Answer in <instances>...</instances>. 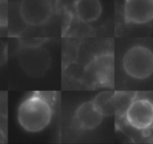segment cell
<instances>
[{
  "instance_id": "12",
  "label": "cell",
  "mask_w": 153,
  "mask_h": 144,
  "mask_svg": "<svg viewBox=\"0 0 153 144\" xmlns=\"http://www.w3.org/2000/svg\"><path fill=\"white\" fill-rule=\"evenodd\" d=\"M8 59V48L7 44L4 41L0 40V67L7 62Z\"/></svg>"
},
{
  "instance_id": "11",
  "label": "cell",
  "mask_w": 153,
  "mask_h": 144,
  "mask_svg": "<svg viewBox=\"0 0 153 144\" xmlns=\"http://www.w3.org/2000/svg\"><path fill=\"white\" fill-rule=\"evenodd\" d=\"M8 25V0H0V27L5 28Z\"/></svg>"
},
{
  "instance_id": "9",
  "label": "cell",
  "mask_w": 153,
  "mask_h": 144,
  "mask_svg": "<svg viewBox=\"0 0 153 144\" xmlns=\"http://www.w3.org/2000/svg\"><path fill=\"white\" fill-rule=\"evenodd\" d=\"M73 10L81 22L93 23L101 17L103 7L100 0H77Z\"/></svg>"
},
{
  "instance_id": "13",
  "label": "cell",
  "mask_w": 153,
  "mask_h": 144,
  "mask_svg": "<svg viewBox=\"0 0 153 144\" xmlns=\"http://www.w3.org/2000/svg\"><path fill=\"white\" fill-rule=\"evenodd\" d=\"M6 142V137L5 134L2 132V130L0 128V143H5Z\"/></svg>"
},
{
  "instance_id": "7",
  "label": "cell",
  "mask_w": 153,
  "mask_h": 144,
  "mask_svg": "<svg viewBox=\"0 0 153 144\" xmlns=\"http://www.w3.org/2000/svg\"><path fill=\"white\" fill-rule=\"evenodd\" d=\"M92 73L95 81L102 87H113L115 77V57L111 51L98 54L92 62Z\"/></svg>"
},
{
  "instance_id": "8",
  "label": "cell",
  "mask_w": 153,
  "mask_h": 144,
  "mask_svg": "<svg viewBox=\"0 0 153 144\" xmlns=\"http://www.w3.org/2000/svg\"><path fill=\"white\" fill-rule=\"evenodd\" d=\"M103 118L104 116L95 106L94 101L90 100L82 102L77 108L73 118V122L74 125L79 130L92 131L100 125Z\"/></svg>"
},
{
  "instance_id": "2",
  "label": "cell",
  "mask_w": 153,
  "mask_h": 144,
  "mask_svg": "<svg viewBox=\"0 0 153 144\" xmlns=\"http://www.w3.org/2000/svg\"><path fill=\"white\" fill-rule=\"evenodd\" d=\"M125 74L135 81H145L153 74V50L146 45L137 44L125 51L122 59Z\"/></svg>"
},
{
  "instance_id": "4",
  "label": "cell",
  "mask_w": 153,
  "mask_h": 144,
  "mask_svg": "<svg viewBox=\"0 0 153 144\" xmlns=\"http://www.w3.org/2000/svg\"><path fill=\"white\" fill-rule=\"evenodd\" d=\"M124 120L135 131L145 132L153 126V101L146 97H137L123 114Z\"/></svg>"
},
{
  "instance_id": "5",
  "label": "cell",
  "mask_w": 153,
  "mask_h": 144,
  "mask_svg": "<svg viewBox=\"0 0 153 144\" xmlns=\"http://www.w3.org/2000/svg\"><path fill=\"white\" fill-rule=\"evenodd\" d=\"M19 12L26 24L40 26L50 19L53 5L51 0H21Z\"/></svg>"
},
{
  "instance_id": "10",
  "label": "cell",
  "mask_w": 153,
  "mask_h": 144,
  "mask_svg": "<svg viewBox=\"0 0 153 144\" xmlns=\"http://www.w3.org/2000/svg\"><path fill=\"white\" fill-rule=\"evenodd\" d=\"M93 101L103 116H109L116 113L115 93L113 92H101L93 99Z\"/></svg>"
},
{
  "instance_id": "6",
  "label": "cell",
  "mask_w": 153,
  "mask_h": 144,
  "mask_svg": "<svg viewBox=\"0 0 153 144\" xmlns=\"http://www.w3.org/2000/svg\"><path fill=\"white\" fill-rule=\"evenodd\" d=\"M122 10L127 24L145 25L153 21V0H124Z\"/></svg>"
},
{
  "instance_id": "3",
  "label": "cell",
  "mask_w": 153,
  "mask_h": 144,
  "mask_svg": "<svg viewBox=\"0 0 153 144\" xmlns=\"http://www.w3.org/2000/svg\"><path fill=\"white\" fill-rule=\"evenodd\" d=\"M18 61L23 71L29 76L41 77L50 67L51 55L40 45H24L18 50Z\"/></svg>"
},
{
  "instance_id": "1",
  "label": "cell",
  "mask_w": 153,
  "mask_h": 144,
  "mask_svg": "<svg viewBox=\"0 0 153 144\" xmlns=\"http://www.w3.org/2000/svg\"><path fill=\"white\" fill-rule=\"evenodd\" d=\"M52 119V108L43 95L34 93L22 101L18 110V121L23 130L38 133L48 126Z\"/></svg>"
}]
</instances>
